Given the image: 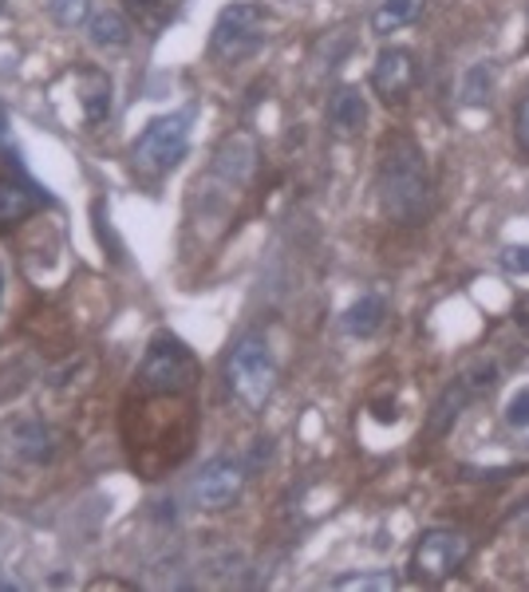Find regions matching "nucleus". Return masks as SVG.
<instances>
[{
	"instance_id": "nucleus-1",
	"label": "nucleus",
	"mask_w": 529,
	"mask_h": 592,
	"mask_svg": "<svg viewBox=\"0 0 529 592\" xmlns=\"http://www.w3.org/2000/svg\"><path fill=\"white\" fill-rule=\"evenodd\" d=\"M379 202H384V214L391 222H403V226L423 222L427 206H431V174H427L423 151L411 139H396L384 151V162H379Z\"/></svg>"
},
{
	"instance_id": "nucleus-2",
	"label": "nucleus",
	"mask_w": 529,
	"mask_h": 592,
	"mask_svg": "<svg viewBox=\"0 0 529 592\" xmlns=\"http://www.w3.org/2000/svg\"><path fill=\"white\" fill-rule=\"evenodd\" d=\"M229 387L249 411H261L269 403V395L277 387V364H273V352L264 344L257 332L241 336L229 352Z\"/></svg>"
},
{
	"instance_id": "nucleus-3",
	"label": "nucleus",
	"mask_w": 529,
	"mask_h": 592,
	"mask_svg": "<svg viewBox=\"0 0 529 592\" xmlns=\"http://www.w3.org/2000/svg\"><path fill=\"white\" fill-rule=\"evenodd\" d=\"M264 24H269V12L261 4H253V0H237V4L222 9L218 24H214V36H209L214 60L234 64V60L253 56L257 47L264 44V36H269Z\"/></svg>"
},
{
	"instance_id": "nucleus-4",
	"label": "nucleus",
	"mask_w": 529,
	"mask_h": 592,
	"mask_svg": "<svg viewBox=\"0 0 529 592\" xmlns=\"http://www.w3.org/2000/svg\"><path fill=\"white\" fill-rule=\"evenodd\" d=\"M474 541L458 529H427L411 549V581L419 584H443L471 561Z\"/></svg>"
},
{
	"instance_id": "nucleus-5",
	"label": "nucleus",
	"mask_w": 529,
	"mask_h": 592,
	"mask_svg": "<svg viewBox=\"0 0 529 592\" xmlns=\"http://www.w3.org/2000/svg\"><path fill=\"white\" fill-rule=\"evenodd\" d=\"M190 147V115H159L147 122V131L131 147V159L142 174H166L186 159Z\"/></svg>"
},
{
	"instance_id": "nucleus-6",
	"label": "nucleus",
	"mask_w": 529,
	"mask_h": 592,
	"mask_svg": "<svg viewBox=\"0 0 529 592\" xmlns=\"http://www.w3.org/2000/svg\"><path fill=\"white\" fill-rule=\"evenodd\" d=\"M139 379H142V387H147V391L179 395V391H190V387H194V379H198V367H194V356L182 348V340L159 336L151 348H147V359H142Z\"/></svg>"
},
{
	"instance_id": "nucleus-7",
	"label": "nucleus",
	"mask_w": 529,
	"mask_h": 592,
	"mask_svg": "<svg viewBox=\"0 0 529 592\" xmlns=\"http://www.w3.org/2000/svg\"><path fill=\"white\" fill-rule=\"evenodd\" d=\"M241 486H246V466L234 459H214L194 482V498L202 509H226L237 502Z\"/></svg>"
},
{
	"instance_id": "nucleus-8",
	"label": "nucleus",
	"mask_w": 529,
	"mask_h": 592,
	"mask_svg": "<svg viewBox=\"0 0 529 592\" xmlns=\"http://www.w3.org/2000/svg\"><path fill=\"white\" fill-rule=\"evenodd\" d=\"M494 387V364H478V372H471V376L454 379L451 387H446L443 395H439L435 411H431V434H443L446 427L463 415V407L471 403L474 395H483Z\"/></svg>"
},
{
	"instance_id": "nucleus-9",
	"label": "nucleus",
	"mask_w": 529,
	"mask_h": 592,
	"mask_svg": "<svg viewBox=\"0 0 529 592\" xmlns=\"http://www.w3.org/2000/svg\"><path fill=\"white\" fill-rule=\"evenodd\" d=\"M415 84V56L407 47H384L371 67V87H376L379 99H403Z\"/></svg>"
},
{
	"instance_id": "nucleus-10",
	"label": "nucleus",
	"mask_w": 529,
	"mask_h": 592,
	"mask_svg": "<svg viewBox=\"0 0 529 592\" xmlns=\"http://www.w3.org/2000/svg\"><path fill=\"white\" fill-rule=\"evenodd\" d=\"M328 119H332V127L344 134L359 131V127L368 122V104H364V95H359L356 87H341V92L332 95Z\"/></svg>"
},
{
	"instance_id": "nucleus-11",
	"label": "nucleus",
	"mask_w": 529,
	"mask_h": 592,
	"mask_svg": "<svg viewBox=\"0 0 529 592\" xmlns=\"http://www.w3.org/2000/svg\"><path fill=\"white\" fill-rule=\"evenodd\" d=\"M427 0H384L376 12H371V32L376 36H388V32H399L407 24H415L423 17Z\"/></svg>"
},
{
	"instance_id": "nucleus-12",
	"label": "nucleus",
	"mask_w": 529,
	"mask_h": 592,
	"mask_svg": "<svg viewBox=\"0 0 529 592\" xmlns=\"http://www.w3.org/2000/svg\"><path fill=\"white\" fill-rule=\"evenodd\" d=\"M253 159H257V151H253V142L246 139V134H234V139L226 142L218 151V174L222 179H229V182H246L249 179V170H253Z\"/></svg>"
},
{
	"instance_id": "nucleus-13",
	"label": "nucleus",
	"mask_w": 529,
	"mask_h": 592,
	"mask_svg": "<svg viewBox=\"0 0 529 592\" xmlns=\"http://www.w3.org/2000/svg\"><path fill=\"white\" fill-rule=\"evenodd\" d=\"M384 316H388L384 297H359V301L344 312V329H348L352 336H371V332L384 329Z\"/></svg>"
},
{
	"instance_id": "nucleus-14",
	"label": "nucleus",
	"mask_w": 529,
	"mask_h": 592,
	"mask_svg": "<svg viewBox=\"0 0 529 592\" xmlns=\"http://www.w3.org/2000/svg\"><path fill=\"white\" fill-rule=\"evenodd\" d=\"M36 206V194H32L24 182L17 179H0V226H12L24 214H32Z\"/></svg>"
},
{
	"instance_id": "nucleus-15",
	"label": "nucleus",
	"mask_w": 529,
	"mask_h": 592,
	"mask_svg": "<svg viewBox=\"0 0 529 592\" xmlns=\"http://www.w3.org/2000/svg\"><path fill=\"white\" fill-rule=\"evenodd\" d=\"M79 99H84V115L91 122H104L111 115V79L104 72H87L84 84H79Z\"/></svg>"
},
{
	"instance_id": "nucleus-16",
	"label": "nucleus",
	"mask_w": 529,
	"mask_h": 592,
	"mask_svg": "<svg viewBox=\"0 0 529 592\" xmlns=\"http://www.w3.org/2000/svg\"><path fill=\"white\" fill-rule=\"evenodd\" d=\"M91 44L95 47H127L131 44V24L123 20V12H99L91 17Z\"/></svg>"
},
{
	"instance_id": "nucleus-17",
	"label": "nucleus",
	"mask_w": 529,
	"mask_h": 592,
	"mask_svg": "<svg viewBox=\"0 0 529 592\" xmlns=\"http://www.w3.org/2000/svg\"><path fill=\"white\" fill-rule=\"evenodd\" d=\"M17 451L29 462H47L52 451H56V446H52V431H47L44 423H24L17 431Z\"/></svg>"
},
{
	"instance_id": "nucleus-18",
	"label": "nucleus",
	"mask_w": 529,
	"mask_h": 592,
	"mask_svg": "<svg viewBox=\"0 0 529 592\" xmlns=\"http://www.w3.org/2000/svg\"><path fill=\"white\" fill-rule=\"evenodd\" d=\"M490 92H494V72H490V64H474L471 72H466L463 104H466V107L490 104Z\"/></svg>"
},
{
	"instance_id": "nucleus-19",
	"label": "nucleus",
	"mask_w": 529,
	"mask_h": 592,
	"mask_svg": "<svg viewBox=\"0 0 529 592\" xmlns=\"http://www.w3.org/2000/svg\"><path fill=\"white\" fill-rule=\"evenodd\" d=\"M332 589H376V592H391V589H399V581H396V573H391V569H384V573L336 577V581H332Z\"/></svg>"
},
{
	"instance_id": "nucleus-20",
	"label": "nucleus",
	"mask_w": 529,
	"mask_h": 592,
	"mask_svg": "<svg viewBox=\"0 0 529 592\" xmlns=\"http://www.w3.org/2000/svg\"><path fill=\"white\" fill-rule=\"evenodd\" d=\"M52 17L64 29H79L87 17H91V0H52Z\"/></svg>"
},
{
	"instance_id": "nucleus-21",
	"label": "nucleus",
	"mask_w": 529,
	"mask_h": 592,
	"mask_svg": "<svg viewBox=\"0 0 529 592\" xmlns=\"http://www.w3.org/2000/svg\"><path fill=\"white\" fill-rule=\"evenodd\" d=\"M506 423H510L514 431H529V384L510 395V403H506Z\"/></svg>"
},
{
	"instance_id": "nucleus-22",
	"label": "nucleus",
	"mask_w": 529,
	"mask_h": 592,
	"mask_svg": "<svg viewBox=\"0 0 529 592\" xmlns=\"http://www.w3.org/2000/svg\"><path fill=\"white\" fill-rule=\"evenodd\" d=\"M501 269H506V273L529 277V245H510V249H501Z\"/></svg>"
},
{
	"instance_id": "nucleus-23",
	"label": "nucleus",
	"mask_w": 529,
	"mask_h": 592,
	"mask_svg": "<svg viewBox=\"0 0 529 592\" xmlns=\"http://www.w3.org/2000/svg\"><path fill=\"white\" fill-rule=\"evenodd\" d=\"M514 134H518V147L529 154V95L521 99L518 115H514Z\"/></svg>"
},
{
	"instance_id": "nucleus-24",
	"label": "nucleus",
	"mask_w": 529,
	"mask_h": 592,
	"mask_svg": "<svg viewBox=\"0 0 529 592\" xmlns=\"http://www.w3.org/2000/svg\"><path fill=\"white\" fill-rule=\"evenodd\" d=\"M0 589H12V584H4V581H0Z\"/></svg>"
},
{
	"instance_id": "nucleus-25",
	"label": "nucleus",
	"mask_w": 529,
	"mask_h": 592,
	"mask_svg": "<svg viewBox=\"0 0 529 592\" xmlns=\"http://www.w3.org/2000/svg\"><path fill=\"white\" fill-rule=\"evenodd\" d=\"M0 12H4V0H0Z\"/></svg>"
},
{
	"instance_id": "nucleus-26",
	"label": "nucleus",
	"mask_w": 529,
	"mask_h": 592,
	"mask_svg": "<svg viewBox=\"0 0 529 592\" xmlns=\"http://www.w3.org/2000/svg\"><path fill=\"white\" fill-rule=\"evenodd\" d=\"M0 289H4V277H0Z\"/></svg>"
}]
</instances>
